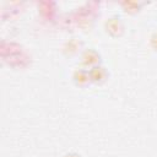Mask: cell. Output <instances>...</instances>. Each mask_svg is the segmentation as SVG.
I'll return each mask as SVG.
<instances>
[{
  "instance_id": "6",
  "label": "cell",
  "mask_w": 157,
  "mask_h": 157,
  "mask_svg": "<svg viewBox=\"0 0 157 157\" xmlns=\"http://www.w3.org/2000/svg\"><path fill=\"white\" fill-rule=\"evenodd\" d=\"M145 5H146L145 1H123V2H120V7H121L123 12L126 15H130V16L137 15Z\"/></svg>"
},
{
  "instance_id": "7",
  "label": "cell",
  "mask_w": 157,
  "mask_h": 157,
  "mask_svg": "<svg viewBox=\"0 0 157 157\" xmlns=\"http://www.w3.org/2000/svg\"><path fill=\"white\" fill-rule=\"evenodd\" d=\"M150 45L155 53H157V32L152 33L150 37Z\"/></svg>"
},
{
  "instance_id": "1",
  "label": "cell",
  "mask_w": 157,
  "mask_h": 157,
  "mask_svg": "<svg viewBox=\"0 0 157 157\" xmlns=\"http://www.w3.org/2000/svg\"><path fill=\"white\" fill-rule=\"evenodd\" d=\"M104 31L112 38H120L125 33V23L120 15H112L104 22Z\"/></svg>"
},
{
  "instance_id": "4",
  "label": "cell",
  "mask_w": 157,
  "mask_h": 157,
  "mask_svg": "<svg viewBox=\"0 0 157 157\" xmlns=\"http://www.w3.org/2000/svg\"><path fill=\"white\" fill-rule=\"evenodd\" d=\"M72 82L76 87L78 88H87L90 85H92L91 82V76H90V70L85 69V67H77L74 72H72Z\"/></svg>"
},
{
  "instance_id": "8",
  "label": "cell",
  "mask_w": 157,
  "mask_h": 157,
  "mask_svg": "<svg viewBox=\"0 0 157 157\" xmlns=\"http://www.w3.org/2000/svg\"><path fill=\"white\" fill-rule=\"evenodd\" d=\"M63 157H83L81 153L78 152H75V151H71V152H66Z\"/></svg>"
},
{
  "instance_id": "3",
  "label": "cell",
  "mask_w": 157,
  "mask_h": 157,
  "mask_svg": "<svg viewBox=\"0 0 157 157\" xmlns=\"http://www.w3.org/2000/svg\"><path fill=\"white\" fill-rule=\"evenodd\" d=\"M85 48H86L85 43L80 38H70L64 43L61 52L66 58H75V56H80Z\"/></svg>"
},
{
  "instance_id": "5",
  "label": "cell",
  "mask_w": 157,
  "mask_h": 157,
  "mask_svg": "<svg viewBox=\"0 0 157 157\" xmlns=\"http://www.w3.org/2000/svg\"><path fill=\"white\" fill-rule=\"evenodd\" d=\"M90 76H91L92 85L101 86V85H103V83H105L108 81V78H109V71L102 64V65H98L96 67L90 69Z\"/></svg>"
},
{
  "instance_id": "2",
  "label": "cell",
  "mask_w": 157,
  "mask_h": 157,
  "mask_svg": "<svg viewBox=\"0 0 157 157\" xmlns=\"http://www.w3.org/2000/svg\"><path fill=\"white\" fill-rule=\"evenodd\" d=\"M81 66L85 69H92L98 65H102V55L94 48H85L81 55L78 56Z\"/></svg>"
}]
</instances>
